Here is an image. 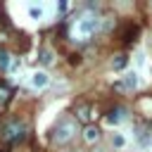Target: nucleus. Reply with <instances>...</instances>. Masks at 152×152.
Listing matches in <instances>:
<instances>
[{
    "instance_id": "obj_1",
    "label": "nucleus",
    "mask_w": 152,
    "mask_h": 152,
    "mask_svg": "<svg viewBox=\"0 0 152 152\" xmlns=\"http://www.w3.org/2000/svg\"><path fill=\"white\" fill-rule=\"evenodd\" d=\"M97 31H100V17L93 14L90 10L81 12V14L71 21V26H69L71 40H90Z\"/></svg>"
},
{
    "instance_id": "obj_2",
    "label": "nucleus",
    "mask_w": 152,
    "mask_h": 152,
    "mask_svg": "<svg viewBox=\"0 0 152 152\" xmlns=\"http://www.w3.org/2000/svg\"><path fill=\"white\" fill-rule=\"evenodd\" d=\"M52 135V142H57V145H64V142H69L74 135H76V119H71V116H62L59 121H57V126L50 131Z\"/></svg>"
},
{
    "instance_id": "obj_4",
    "label": "nucleus",
    "mask_w": 152,
    "mask_h": 152,
    "mask_svg": "<svg viewBox=\"0 0 152 152\" xmlns=\"http://www.w3.org/2000/svg\"><path fill=\"white\" fill-rule=\"evenodd\" d=\"M107 121H109V124H121V121H128V109H124V107L112 109V112H109V116H107Z\"/></svg>"
},
{
    "instance_id": "obj_15",
    "label": "nucleus",
    "mask_w": 152,
    "mask_h": 152,
    "mask_svg": "<svg viewBox=\"0 0 152 152\" xmlns=\"http://www.w3.org/2000/svg\"><path fill=\"white\" fill-rule=\"evenodd\" d=\"M124 142H126V140H124V138H121V135H114V147H121V145H124Z\"/></svg>"
},
{
    "instance_id": "obj_5",
    "label": "nucleus",
    "mask_w": 152,
    "mask_h": 152,
    "mask_svg": "<svg viewBox=\"0 0 152 152\" xmlns=\"http://www.w3.org/2000/svg\"><path fill=\"white\" fill-rule=\"evenodd\" d=\"M12 69H14L12 55H10L7 50H2V48H0V74H7V71H12Z\"/></svg>"
},
{
    "instance_id": "obj_14",
    "label": "nucleus",
    "mask_w": 152,
    "mask_h": 152,
    "mask_svg": "<svg viewBox=\"0 0 152 152\" xmlns=\"http://www.w3.org/2000/svg\"><path fill=\"white\" fill-rule=\"evenodd\" d=\"M28 14H31L33 19H38V17H40V10H38V7H31V10H28Z\"/></svg>"
},
{
    "instance_id": "obj_9",
    "label": "nucleus",
    "mask_w": 152,
    "mask_h": 152,
    "mask_svg": "<svg viewBox=\"0 0 152 152\" xmlns=\"http://www.w3.org/2000/svg\"><path fill=\"white\" fill-rule=\"evenodd\" d=\"M138 107H140V112H142L145 116L152 119V97H142V100L138 102Z\"/></svg>"
},
{
    "instance_id": "obj_8",
    "label": "nucleus",
    "mask_w": 152,
    "mask_h": 152,
    "mask_svg": "<svg viewBox=\"0 0 152 152\" xmlns=\"http://www.w3.org/2000/svg\"><path fill=\"white\" fill-rule=\"evenodd\" d=\"M83 138H86V142H97L100 140V128L97 126H86Z\"/></svg>"
},
{
    "instance_id": "obj_11",
    "label": "nucleus",
    "mask_w": 152,
    "mask_h": 152,
    "mask_svg": "<svg viewBox=\"0 0 152 152\" xmlns=\"http://www.w3.org/2000/svg\"><path fill=\"white\" fill-rule=\"evenodd\" d=\"M7 102H10V88L7 86H0V112L7 107Z\"/></svg>"
},
{
    "instance_id": "obj_6",
    "label": "nucleus",
    "mask_w": 152,
    "mask_h": 152,
    "mask_svg": "<svg viewBox=\"0 0 152 152\" xmlns=\"http://www.w3.org/2000/svg\"><path fill=\"white\" fill-rule=\"evenodd\" d=\"M48 83H50V76H48L45 71H36V74L31 76V86L38 88V90H40V88H48Z\"/></svg>"
},
{
    "instance_id": "obj_17",
    "label": "nucleus",
    "mask_w": 152,
    "mask_h": 152,
    "mask_svg": "<svg viewBox=\"0 0 152 152\" xmlns=\"http://www.w3.org/2000/svg\"><path fill=\"white\" fill-rule=\"evenodd\" d=\"M64 152H74V150H64Z\"/></svg>"
},
{
    "instance_id": "obj_3",
    "label": "nucleus",
    "mask_w": 152,
    "mask_h": 152,
    "mask_svg": "<svg viewBox=\"0 0 152 152\" xmlns=\"http://www.w3.org/2000/svg\"><path fill=\"white\" fill-rule=\"evenodd\" d=\"M26 133H28V126H26L24 121H19V119H10V121L2 126V138H5L7 142H19V140L26 138Z\"/></svg>"
},
{
    "instance_id": "obj_12",
    "label": "nucleus",
    "mask_w": 152,
    "mask_h": 152,
    "mask_svg": "<svg viewBox=\"0 0 152 152\" xmlns=\"http://www.w3.org/2000/svg\"><path fill=\"white\" fill-rule=\"evenodd\" d=\"M126 64H128V57H126V55H116V59L112 62V69H116V71H121V69H124Z\"/></svg>"
},
{
    "instance_id": "obj_16",
    "label": "nucleus",
    "mask_w": 152,
    "mask_h": 152,
    "mask_svg": "<svg viewBox=\"0 0 152 152\" xmlns=\"http://www.w3.org/2000/svg\"><path fill=\"white\" fill-rule=\"evenodd\" d=\"M69 10V2H59V12H66Z\"/></svg>"
},
{
    "instance_id": "obj_13",
    "label": "nucleus",
    "mask_w": 152,
    "mask_h": 152,
    "mask_svg": "<svg viewBox=\"0 0 152 152\" xmlns=\"http://www.w3.org/2000/svg\"><path fill=\"white\" fill-rule=\"evenodd\" d=\"M76 114H78V119H83V121H86V119H88V107L78 104V107H76Z\"/></svg>"
},
{
    "instance_id": "obj_10",
    "label": "nucleus",
    "mask_w": 152,
    "mask_h": 152,
    "mask_svg": "<svg viewBox=\"0 0 152 152\" xmlns=\"http://www.w3.org/2000/svg\"><path fill=\"white\" fill-rule=\"evenodd\" d=\"M52 62H55V52H52L50 48H43V50H40V64H48V66H50Z\"/></svg>"
},
{
    "instance_id": "obj_7",
    "label": "nucleus",
    "mask_w": 152,
    "mask_h": 152,
    "mask_svg": "<svg viewBox=\"0 0 152 152\" xmlns=\"http://www.w3.org/2000/svg\"><path fill=\"white\" fill-rule=\"evenodd\" d=\"M135 86H138V76H135L133 71H128V74L124 76V81L119 83V88H124V90H133Z\"/></svg>"
}]
</instances>
